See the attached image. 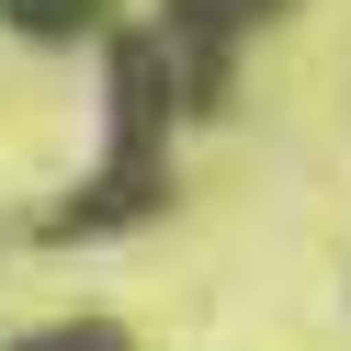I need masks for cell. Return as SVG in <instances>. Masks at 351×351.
Returning <instances> with one entry per match:
<instances>
[{
	"label": "cell",
	"instance_id": "6da1fadb",
	"mask_svg": "<svg viewBox=\"0 0 351 351\" xmlns=\"http://www.w3.org/2000/svg\"><path fill=\"white\" fill-rule=\"evenodd\" d=\"M12 351H125V328L114 317H80V328H34V340H12Z\"/></svg>",
	"mask_w": 351,
	"mask_h": 351
},
{
	"label": "cell",
	"instance_id": "7a4b0ae2",
	"mask_svg": "<svg viewBox=\"0 0 351 351\" xmlns=\"http://www.w3.org/2000/svg\"><path fill=\"white\" fill-rule=\"evenodd\" d=\"M12 12H23L34 34H57V23H91V0H12Z\"/></svg>",
	"mask_w": 351,
	"mask_h": 351
}]
</instances>
